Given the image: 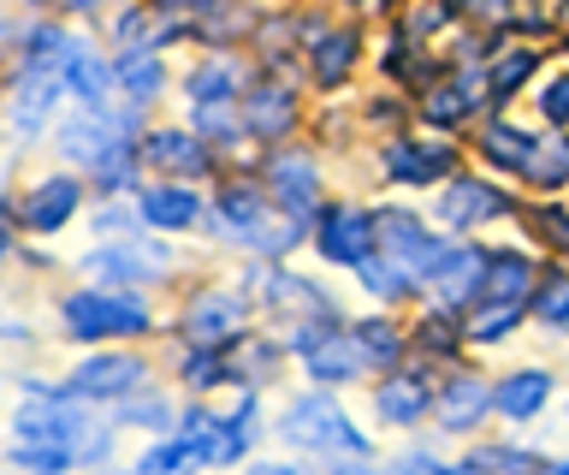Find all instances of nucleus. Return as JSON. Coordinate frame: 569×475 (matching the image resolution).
Listing matches in <instances>:
<instances>
[{
  "mask_svg": "<svg viewBox=\"0 0 569 475\" xmlns=\"http://www.w3.org/2000/svg\"><path fill=\"white\" fill-rule=\"evenodd\" d=\"M362 368H368L362 339H320V345L309 350V375H315V380H356Z\"/></svg>",
  "mask_w": 569,
  "mask_h": 475,
  "instance_id": "4468645a",
  "label": "nucleus"
},
{
  "mask_svg": "<svg viewBox=\"0 0 569 475\" xmlns=\"http://www.w3.org/2000/svg\"><path fill=\"white\" fill-rule=\"evenodd\" d=\"M492 215H505V197H498L492 185L457 179V185L439 197V220H451V226H480V220H492Z\"/></svg>",
  "mask_w": 569,
  "mask_h": 475,
  "instance_id": "6e6552de",
  "label": "nucleus"
},
{
  "mask_svg": "<svg viewBox=\"0 0 569 475\" xmlns=\"http://www.w3.org/2000/svg\"><path fill=\"white\" fill-rule=\"evenodd\" d=\"M238 327H243V297H238V291H202V297L190 304V315H184V339H190L196 350L226 345Z\"/></svg>",
  "mask_w": 569,
  "mask_h": 475,
  "instance_id": "7ed1b4c3",
  "label": "nucleus"
},
{
  "mask_svg": "<svg viewBox=\"0 0 569 475\" xmlns=\"http://www.w3.org/2000/svg\"><path fill=\"white\" fill-rule=\"evenodd\" d=\"M113 321H119V333H142V327H149V309H142L137 291H113Z\"/></svg>",
  "mask_w": 569,
  "mask_h": 475,
  "instance_id": "c9c22d12",
  "label": "nucleus"
},
{
  "mask_svg": "<svg viewBox=\"0 0 569 475\" xmlns=\"http://www.w3.org/2000/svg\"><path fill=\"white\" fill-rule=\"evenodd\" d=\"M89 274H107V279H149V274H160L167 268V256H142V250H96L83 261Z\"/></svg>",
  "mask_w": 569,
  "mask_h": 475,
  "instance_id": "412c9836",
  "label": "nucleus"
},
{
  "mask_svg": "<svg viewBox=\"0 0 569 475\" xmlns=\"http://www.w3.org/2000/svg\"><path fill=\"white\" fill-rule=\"evenodd\" d=\"M213 434H220V422H213L208 410H190V416H184V434H178V439H190L196 457H202V452H213Z\"/></svg>",
  "mask_w": 569,
  "mask_h": 475,
  "instance_id": "e433bc0d",
  "label": "nucleus"
},
{
  "mask_svg": "<svg viewBox=\"0 0 569 475\" xmlns=\"http://www.w3.org/2000/svg\"><path fill=\"white\" fill-rule=\"evenodd\" d=\"M71 208H78V185L71 179H48V185H36L24 202H18V220L30 226V232H53Z\"/></svg>",
  "mask_w": 569,
  "mask_h": 475,
  "instance_id": "9d476101",
  "label": "nucleus"
},
{
  "mask_svg": "<svg viewBox=\"0 0 569 475\" xmlns=\"http://www.w3.org/2000/svg\"><path fill=\"white\" fill-rule=\"evenodd\" d=\"M267 179L284 202H291V215H309L315 197H320V172L309 155H273V167H267Z\"/></svg>",
  "mask_w": 569,
  "mask_h": 475,
  "instance_id": "1a4fd4ad",
  "label": "nucleus"
},
{
  "mask_svg": "<svg viewBox=\"0 0 569 475\" xmlns=\"http://www.w3.org/2000/svg\"><path fill=\"white\" fill-rule=\"evenodd\" d=\"M546 393H551L546 368H522V375H510L505 386H498V393H492V404H498L505 416H516V422H522V416H533V410L546 404Z\"/></svg>",
  "mask_w": 569,
  "mask_h": 475,
  "instance_id": "f3484780",
  "label": "nucleus"
},
{
  "mask_svg": "<svg viewBox=\"0 0 569 475\" xmlns=\"http://www.w3.org/2000/svg\"><path fill=\"white\" fill-rule=\"evenodd\" d=\"M231 90H238V72H231L226 60H213V66H202V72L190 78V96L196 101H226Z\"/></svg>",
  "mask_w": 569,
  "mask_h": 475,
  "instance_id": "2f4dec72",
  "label": "nucleus"
},
{
  "mask_svg": "<svg viewBox=\"0 0 569 475\" xmlns=\"http://www.w3.org/2000/svg\"><path fill=\"white\" fill-rule=\"evenodd\" d=\"M60 7H71V12H89V7H96V0H60Z\"/></svg>",
  "mask_w": 569,
  "mask_h": 475,
  "instance_id": "37998d69",
  "label": "nucleus"
},
{
  "mask_svg": "<svg viewBox=\"0 0 569 475\" xmlns=\"http://www.w3.org/2000/svg\"><path fill=\"white\" fill-rule=\"evenodd\" d=\"M66 78H71V90H78L89 108H101V96H107V66L101 60H89L83 48L71 55V66H66Z\"/></svg>",
  "mask_w": 569,
  "mask_h": 475,
  "instance_id": "c85d7f7f",
  "label": "nucleus"
},
{
  "mask_svg": "<svg viewBox=\"0 0 569 475\" xmlns=\"http://www.w3.org/2000/svg\"><path fill=\"white\" fill-rule=\"evenodd\" d=\"M356 339H362V350H368V363H398V333H391L386 321H362L356 327Z\"/></svg>",
  "mask_w": 569,
  "mask_h": 475,
  "instance_id": "473e14b6",
  "label": "nucleus"
},
{
  "mask_svg": "<svg viewBox=\"0 0 569 475\" xmlns=\"http://www.w3.org/2000/svg\"><path fill=\"white\" fill-rule=\"evenodd\" d=\"M350 48H356L350 30L320 37V48H315V78H320V83H338V78H345V72H350Z\"/></svg>",
  "mask_w": 569,
  "mask_h": 475,
  "instance_id": "bb28decb",
  "label": "nucleus"
},
{
  "mask_svg": "<svg viewBox=\"0 0 569 475\" xmlns=\"http://www.w3.org/2000/svg\"><path fill=\"white\" fill-rule=\"evenodd\" d=\"M172 7H184V0H172ZM196 7H213V0H196Z\"/></svg>",
  "mask_w": 569,
  "mask_h": 475,
  "instance_id": "c03bdc74",
  "label": "nucleus"
},
{
  "mask_svg": "<svg viewBox=\"0 0 569 475\" xmlns=\"http://www.w3.org/2000/svg\"><path fill=\"white\" fill-rule=\"evenodd\" d=\"M380 416H386V422H421V416H427V380L391 375V380L380 386Z\"/></svg>",
  "mask_w": 569,
  "mask_h": 475,
  "instance_id": "a211bd4d",
  "label": "nucleus"
},
{
  "mask_svg": "<svg viewBox=\"0 0 569 475\" xmlns=\"http://www.w3.org/2000/svg\"><path fill=\"white\" fill-rule=\"evenodd\" d=\"M528 279H533V268H528L516 250L492 256V261H487V286H480V304H522Z\"/></svg>",
  "mask_w": 569,
  "mask_h": 475,
  "instance_id": "dca6fc26",
  "label": "nucleus"
},
{
  "mask_svg": "<svg viewBox=\"0 0 569 475\" xmlns=\"http://www.w3.org/2000/svg\"><path fill=\"white\" fill-rule=\"evenodd\" d=\"M18 464H24V469H60L66 452H60V446H48V452H18Z\"/></svg>",
  "mask_w": 569,
  "mask_h": 475,
  "instance_id": "a19ab883",
  "label": "nucleus"
},
{
  "mask_svg": "<svg viewBox=\"0 0 569 475\" xmlns=\"http://www.w3.org/2000/svg\"><path fill=\"white\" fill-rule=\"evenodd\" d=\"M243 119H249V131L279 137L284 126H291V96H284V90H256L243 101Z\"/></svg>",
  "mask_w": 569,
  "mask_h": 475,
  "instance_id": "5701e85b",
  "label": "nucleus"
},
{
  "mask_svg": "<svg viewBox=\"0 0 569 475\" xmlns=\"http://www.w3.org/2000/svg\"><path fill=\"white\" fill-rule=\"evenodd\" d=\"M71 434H83V416L71 410V404H60V398H42V393H30V404L18 410V439H71Z\"/></svg>",
  "mask_w": 569,
  "mask_h": 475,
  "instance_id": "423d86ee",
  "label": "nucleus"
},
{
  "mask_svg": "<svg viewBox=\"0 0 569 475\" xmlns=\"http://www.w3.org/2000/svg\"><path fill=\"white\" fill-rule=\"evenodd\" d=\"M71 386H78L83 398H119V393H131V386H142V363L137 357H89L78 375H71Z\"/></svg>",
  "mask_w": 569,
  "mask_h": 475,
  "instance_id": "0eeeda50",
  "label": "nucleus"
},
{
  "mask_svg": "<svg viewBox=\"0 0 569 475\" xmlns=\"http://www.w3.org/2000/svg\"><path fill=\"white\" fill-rule=\"evenodd\" d=\"M190 457H196V446H190V439H178V446H160V452H149L142 464H149V469H178V464H190Z\"/></svg>",
  "mask_w": 569,
  "mask_h": 475,
  "instance_id": "4c0bfd02",
  "label": "nucleus"
},
{
  "mask_svg": "<svg viewBox=\"0 0 569 475\" xmlns=\"http://www.w3.org/2000/svg\"><path fill=\"white\" fill-rule=\"evenodd\" d=\"M60 149H66L78 167H96V172H101L124 144H113V137H107L101 119H71V126H60Z\"/></svg>",
  "mask_w": 569,
  "mask_h": 475,
  "instance_id": "f8f14e48",
  "label": "nucleus"
},
{
  "mask_svg": "<svg viewBox=\"0 0 569 475\" xmlns=\"http://www.w3.org/2000/svg\"><path fill=\"white\" fill-rule=\"evenodd\" d=\"M445 167H451V155H445V149H433V155H421V149H409V144H391L386 149V172H391V179H409V185L439 179Z\"/></svg>",
  "mask_w": 569,
  "mask_h": 475,
  "instance_id": "4be33fe9",
  "label": "nucleus"
},
{
  "mask_svg": "<svg viewBox=\"0 0 569 475\" xmlns=\"http://www.w3.org/2000/svg\"><path fill=\"white\" fill-rule=\"evenodd\" d=\"M373 220L356 215V208H332L327 220H320V256L327 261H345V268H362L368 250H373Z\"/></svg>",
  "mask_w": 569,
  "mask_h": 475,
  "instance_id": "20e7f679",
  "label": "nucleus"
},
{
  "mask_svg": "<svg viewBox=\"0 0 569 475\" xmlns=\"http://www.w3.org/2000/svg\"><path fill=\"white\" fill-rule=\"evenodd\" d=\"M533 315L540 321H569V279H546V291L533 297Z\"/></svg>",
  "mask_w": 569,
  "mask_h": 475,
  "instance_id": "f704fd0d",
  "label": "nucleus"
},
{
  "mask_svg": "<svg viewBox=\"0 0 569 475\" xmlns=\"http://www.w3.org/2000/svg\"><path fill=\"white\" fill-rule=\"evenodd\" d=\"M149 161L167 167V172H202L208 155H202V144H196V137H184V131H154V137H149Z\"/></svg>",
  "mask_w": 569,
  "mask_h": 475,
  "instance_id": "6ab92c4d",
  "label": "nucleus"
},
{
  "mask_svg": "<svg viewBox=\"0 0 569 475\" xmlns=\"http://www.w3.org/2000/svg\"><path fill=\"white\" fill-rule=\"evenodd\" d=\"M516 321H522V304H492L487 315H475V321H469V339L492 345V339H505Z\"/></svg>",
  "mask_w": 569,
  "mask_h": 475,
  "instance_id": "7c9ffc66",
  "label": "nucleus"
},
{
  "mask_svg": "<svg viewBox=\"0 0 569 475\" xmlns=\"http://www.w3.org/2000/svg\"><path fill=\"white\" fill-rule=\"evenodd\" d=\"M487 404H492L487 380H469V375H462V380H451V386L439 393V422L462 434V428H475V422L487 416Z\"/></svg>",
  "mask_w": 569,
  "mask_h": 475,
  "instance_id": "ddd939ff",
  "label": "nucleus"
},
{
  "mask_svg": "<svg viewBox=\"0 0 569 475\" xmlns=\"http://www.w3.org/2000/svg\"><path fill=\"white\" fill-rule=\"evenodd\" d=\"M373 232H380V250L398 261V268H409V274H433L445 256L451 250H439V238H427V226L416 220V215H380V226H373Z\"/></svg>",
  "mask_w": 569,
  "mask_h": 475,
  "instance_id": "f03ea898",
  "label": "nucleus"
},
{
  "mask_svg": "<svg viewBox=\"0 0 569 475\" xmlns=\"http://www.w3.org/2000/svg\"><path fill=\"white\" fill-rule=\"evenodd\" d=\"M480 286H487V256L480 250H451L433 268V291H439V309H457L469 304V297H480Z\"/></svg>",
  "mask_w": 569,
  "mask_h": 475,
  "instance_id": "39448f33",
  "label": "nucleus"
},
{
  "mask_svg": "<svg viewBox=\"0 0 569 475\" xmlns=\"http://www.w3.org/2000/svg\"><path fill=\"white\" fill-rule=\"evenodd\" d=\"M284 439H297V446H362V434L350 428V416L338 410L327 393L315 398H297L291 410H284Z\"/></svg>",
  "mask_w": 569,
  "mask_h": 475,
  "instance_id": "f257e3e1",
  "label": "nucleus"
},
{
  "mask_svg": "<svg viewBox=\"0 0 569 475\" xmlns=\"http://www.w3.org/2000/svg\"><path fill=\"white\" fill-rule=\"evenodd\" d=\"M462 12H475V19H487V24H505L510 0H462Z\"/></svg>",
  "mask_w": 569,
  "mask_h": 475,
  "instance_id": "ea45409f",
  "label": "nucleus"
},
{
  "mask_svg": "<svg viewBox=\"0 0 569 475\" xmlns=\"http://www.w3.org/2000/svg\"><path fill=\"white\" fill-rule=\"evenodd\" d=\"M480 144H487V161H492V167L528 172V155H533V144H528L522 131H510V126H492L487 137H480Z\"/></svg>",
  "mask_w": 569,
  "mask_h": 475,
  "instance_id": "a878e982",
  "label": "nucleus"
},
{
  "mask_svg": "<svg viewBox=\"0 0 569 475\" xmlns=\"http://www.w3.org/2000/svg\"><path fill=\"white\" fill-rule=\"evenodd\" d=\"M540 108H546V119H558V126H563V119H569V78H551V83H546V101H540Z\"/></svg>",
  "mask_w": 569,
  "mask_h": 475,
  "instance_id": "58836bf2",
  "label": "nucleus"
},
{
  "mask_svg": "<svg viewBox=\"0 0 569 475\" xmlns=\"http://www.w3.org/2000/svg\"><path fill=\"white\" fill-rule=\"evenodd\" d=\"M196 215H202V202H196L184 185H167V190H149V197H142V220L149 226H190Z\"/></svg>",
  "mask_w": 569,
  "mask_h": 475,
  "instance_id": "aec40b11",
  "label": "nucleus"
},
{
  "mask_svg": "<svg viewBox=\"0 0 569 475\" xmlns=\"http://www.w3.org/2000/svg\"><path fill=\"white\" fill-rule=\"evenodd\" d=\"M119 83L131 90V101H149V96L160 90V60H154V48L124 55V60H119Z\"/></svg>",
  "mask_w": 569,
  "mask_h": 475,
  "instance_id": "393cba45",
  "label": "nucleus"
},
{
  "mask_svg": "<svg viewBox=\"0 0 569 475\" xmlns=\"http://www.w3.org/2000/svg\"><path fill=\"white\" fill-rule=\"evenodd\" d=\"M362 279H368V291L373 297H409V286H416V274H409V268H398V261H391V256H380V261H362Z\"/></svg>",
  "mask_w": 569,
  "mask_h": 475,
  "instance_id": "cd10ccee",
  "label": "nucleus"
},
{
  "mask_svg": "<svg viewBox=\"0 0 569 475\" xmlns=\"http://www.w3.org/2000/svg\"><path fill=\"white\" fill-rule=\"evenodd\" d=\"M528 179H540V185H563L569 179V144H558V137H551V144H540L528 155Z\"/></svg>",
  "mask_w": 569,
  "mask_h": 475,
  "instance_id": "c756f323",
  "label": "nucleus"
},
{
  "mask_svg": "<svg viewBox=\"0 0 569 475\" xmlns=\"http://www.w3.org/2000/svg\"><path fill=\"white\" fill-rule=\"evenodd\" d=\"M53 83L42 66H24V78H18V101H12V126L18 131H42V119H48V108H53Z\"/></svg>",
  "mask_w": 569,
  "mask_h": 475,
  "instance_id": "2eb2a0df",
  "label": "nucleus"
},
{
  "mask_svg": "<svg viewBox=\"0 0 569 475\" xmlns=\"http://www.w3.org/2000/svg\"><path fill=\"white\" fill-rule=\"evenodd\" d=\"M475 78L469 72H457L451 83H439V90H427V101H421V108H427V119H439V126H451V119H462V113H469L475 108Z\"/></svg>",
  "mask_w": 569,
  "mask_h": 475,
  "instance_id": "b1692460",
  "label": "nucleus"
},
{
  "mask_svg": "<svg viewBox=\"0 0 569 475\" xmlns=\"http://www.w3.org/2000/svg\"><path fill=\"white\" fill-rule=\"evenodd\" d=\"M403 469H439V457H427V452H409V457H403Z\"/></svg>",
  "mask_w": 569,
  "mask_h": 475,
  "instance_id": "79ce46f5",
  "label": "nucleus"
},
{
  "mask_svg": "<svg viewBox=\"0 0 569 475\" xmlns=\"http://www.w3.org/2000/svg\"><path fill=\"white\" fill-rule=\"evenodd\" d=\"M66 327H71V339H107V333H119L113 291H71L66 297Z\"/></svg>",
  "mask_w": 569,
  "mask_h": 475,
  "instance_id": "9b49d317",
  "label": "nucleus"
},
{
  "mask_svg": "<svg viewBox=\"0 0 569 475\" xmlns=\"http://www.w3.org/2000/svg\"><path fill=\"white\" fill-rule=\"evenodd\" d=\"M533 72V55H528V48H516V55H505V60H498V72H492V96H510L516 90V83H522Z\"/></svg>",
  "mask_w": 569,
  "mask_h": 475,
  "instance_id": "72a5a7b5",
  "label": "nucleus"
}]
</instances>
